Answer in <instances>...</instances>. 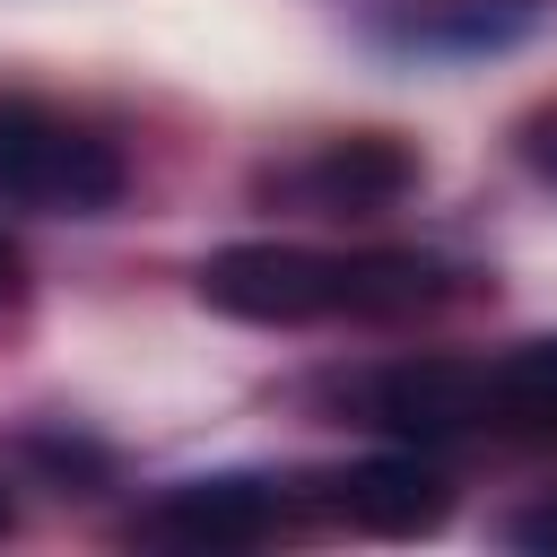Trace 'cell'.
Masks as SVG:
<instances>
[{
    "label": "cell",
    "mask_w": 557,
    "mask_h": 557,
    "mask_svg": "<svg viewBox=\"0 0 557 557\" xmlns=\"http://www.w3.org/2000/svg\"><path fill=\"white\" fill-rule=\"evenodd\" d=\"M470 296V270L444 252H409V244H357V252H322V244H226L200 261V305L226 322H261V331H296V322H409Z\"/></svg>",
    "instance_id": "1"
},
{
    "label": "cell",
    "mask_w": 557,
    "mask_h": 557,
    "mask_svg": "<svg viewBox=\"0 0 557 557\" xmlns=\"http://www.w3.org/2000/svg\"><path fill=\"white\" fill-rule=\"evenodd\" d=\"M122 191H131V165L96 122H78L44 96H0V200L9 209L104 218Z\"/></svg>",
    "instance_id": "2"
},
{
    "label": "cell",
    "mask_w": 557,
    "mask_h": 557,
    "mask_svg": "<svg viewBox=\"0 0 557 557\" xmlns=\"http://www.w3.org/2000/svg\"><path fill=\"white\" fill-rule=\"evenodd\" d=\"M296 513H305L296 487L252 479V470H218V479L157 487V496L122 522V540H131V548H174V557H226V548H261V540H278Z\"/></svg>",
    "instance_id": "3"
},
{
    "label": "cell",
    "mask_w": 557,
    "mask_h": 557,
    "mask_svg": "<svg viewBox=\"0 0 557 557\" xmlns=\"http://www.w3.org/2000/svg\"><path fill=\"white\" fill-rule=\"evenodd\" d=\"M418 174L426 165H418V148L400 131H348V139H322L296 165H270L261 200H287V209H313V218H366V209L409 200Z\"/></svg>",
    "instance_id": "4"
},
{
    "label": "cell",
    "mask_w": 557,
    "mask_h": 557,
    "mask_svg": "<svg viewBox=\"0 0 557 557\" xmlns=\"http://www.w3.org/2000/svg\"><path fill=\"white\" fill-rule=\"evenodd\" d=\"M305 513L313 522H348V531H374V540H418L453 513V487L435 461L418 453H374V461H348V470H313L296 479Z\"/></svg>",
    "instance_id": "5"
},
{
    "label": "cell",
    "mask_w": 557,
    "mask_h": 557,
    "mask_svg": "<svg viewBox=\"0 0 557 557\" xmlns=\"http://www.w3.org/2000/svg\"><path fill=\"white\" fill-rule=\"evenodd\" d=\"M366 418L409 444H453L479 426V357H400L366 383Z\"/></svg>",
    "instance_id": "6"
},
{
    "label": "cell",
    "mask_w": 557,
    "mask_h": 557,
    "mask_svg": "<svg viewBox=\"0 0 557 557\" xmlns=\"http://www.w3.org/2000/svg\"><path fill=\"white\" fill-rule=\"evenodd\" d=\"M479 426L513 444H557V331L479 357Z\"/></svg>",
    "instance_id": "7"
},
{
    "label": "cell",
    "mask_w": 557,
    "mask_h": 557,
    "mask_svg": "<svg viewBox=\"0 0 557 557\" xmlns=\"http://www.w3.org/2000/svg\"><path fill=\"white\" fill-rule=\"evenodd\" d=\"M522 165H531L540 183H557V104H540V113L522 122Z\"/></svg>",
    "instance_id": "8"
},
{
    "label": "cell",
    "mask_w": 557,
    "mask_h": 557,
    "mask_svg": "<svg viewBox=\"0 0 557 557\" xmlns=\"http://www.w3.org/2000/svg\"><path fill=\"white\" fill-rule=\"evenodd\" d=\"M505 540H513V548H540V557H557V496L522 505V513L505 522Z\"/></svg>",
    "instance_id": "9"
},
{
    "label": "cell",
    "mask_w": 557,
    "mask_h": 557,
    "mask_svg": "<svg viewBox=\"0 0 557 557\" xmlns=\"http://www.w3.org/2000/svg\"><path fill=\"white\" fill-rule=\"evenodd\" d=\"M17 296H26V252L0 235V305H17Z\"/></svg>",
    "instance_id": "10"
},
{
    "label": "cell",
    "mask_w": 557,
    "mask_h": 557,
    "mask_svg": "<svg viewBox=\"0 0 557 557\" xmlns=\"http://www.w3.org/2000/svg\"><path fill=\"white\" fill-rule=\"evenodd\" d=\"M9 531H17V505H9V487H0V540H9Z\"/></svg>",
    "instance_id": "11"
}]
</instances>
